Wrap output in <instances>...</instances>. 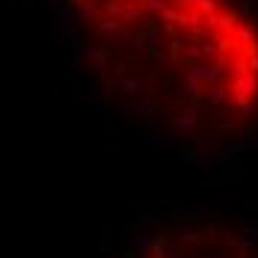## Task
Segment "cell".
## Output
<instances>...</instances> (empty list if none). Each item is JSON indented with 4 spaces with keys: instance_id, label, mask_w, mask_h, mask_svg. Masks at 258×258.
I'll use <instances>...</instances> for the list:
<instances>
[{
    "instance_id": "6da1fadb",
    "label": "cell",
    "mask_w": 258,
    "mask_h": 258,
    "mask_svg": "<svg viewBox=\"0 0 258 258\" xmlns=\"http://www.w3.org/2000/svg\"><path fill=\"white\" fill-rule=\"evenodd\" d=\"M131 113L190 152L258 140L255 0H72Z\"/></svg>"
},
{
    "instance_id": "7a4b0ae2",
    "label": "cell",
    "mask_w": 258,
    "mask_h": 258,
    "mask_svg": "<svg viewBox=\"0 0 258 258\" xmlns=\"http://www.w3.org/2000/svg\"><path fill=\"white\" fill-rule=\"evenodd\" d=\"M134 258H258V234L220 214L178 211L137 237Z\"/></svg>"
}]
</instances>
